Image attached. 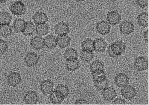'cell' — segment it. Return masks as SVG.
Returning <instances> with one entry per match:
<instances>
[{"label":"cell","instance_id":"1","mask_svg":"<svg viewBox=\"0 0 149 105\" xmlns=\"http://www.w3.org/2000/svg\"><path fill=\"white\" fill-rule=\"evenodd\" d=\"M126 48L125 43L122 40H117L113 42L109 45L107 53L110 57L114 58L124 53Z\"/></svg>","mask_w":149,"mask_h":105},{"label":"cell","instance_id":"2","mask_svg":"<svg viewBox=\"0 0 149 105\" xmlns=\"http://www.w3.org/2000/svg\"><path fill=\"white\" fill-rule=\"evenodd\" d=\"M9 9L12 14L20 16L24 14L26 11V7L24 3L20 0L15 1L10 5Z\"/></svg>","mask_w":149,"mask_h":105},{"label":"cell","instance_id":"3","mask_svg":"<svg viewBox=\"0 0 149 105\" xmlns=\"http://www.w3.org/2000/svg\"><path fill=\"white\" fill-rule=\"evenodd\" d=\"M119 31L124 35H129L133 32L134 30V25L131 21L125 20L123 21L119 26Z\"/></svg>","mask_w":149,"mask_h":105},{"label":"cell","instance_id":"4","mask_svg":"<svg viewBox=\"0 0 149 105\" xmlns=\"http://www.w3.org/2000/svg\"><path fill=\"white\" fill-rule=\"evenodd\" d=\"M106 21L111 25H115L119 24L121 20V16L116 10H112L107 14Z\"/></svg>","mask_w":149,"mask_h":105},{"label":"cell","instance_id":"5","mask_svg":"<svg viewBox=\"0 0 149 105\" xmlns=\"http://www.w3.org/2000/svg\"><path fill=\"white\" fill-rule=\"evenodd\" d=\"M111 25L106 21L101 20L96 23L95 29L97 32L102 35H106L109 34L110 31Z\"/></svg>","mask_w":149,"mask_h":105},{"label":"cell","instance_id":"6","mask_svg":"<svg viewBox=\"0 0 149 105\" xmlns=\"http://www.w3.org/2000/svg\"><path fill=\"white\" fill-rule=\"evenodd\" d=\"M7 80L8 85L15 87L20 83L22 80V78L19 73L13 72L9 74L7 77Z\"/></svg>","mask_w":149,"mask_h":105},{"label":"cell","instance_id":"7","mask_svg":"<svg viewBox=\"0 0 149 105\" xmlns=\"http://www.w3.org/2000/svg\"><path fill=\"white\" fill-rule=\"evenodd\" d=\"M54 32L58 35L67 34L70 32L68 24L63 21H61L56 24L54 28Z\"/></svg>","mask_w":149,"mask_h":105},{"label":"cell","instance_id":"8","mask_svg":"<svg viewBox=\"0 0 149 105\" xmlns=\"http://www.w3.org/2000/svg\"><path fill=\"white\" fill-rule=\"evenodd\" d=\"M134 66L135 69L138 71H144L148 68V62L144 57L139 56L135 59Z\"/></svg>","mask_w":149,"mask_h":105},{"label":"cell","instance_id":"9","mask_svg":"<svg viewBox=\"0 0 149 105\" xmlns=\"http://www.w3.org/2000/svg\"><path fill=\"white\" fill-rule=\"evenodd\" d=\"M24 60L27 66L33 67L37 64L39 60L38 56L34 52H29L25 56Z\"/></svg>","mask_w":149,"mask_h":105},{"label":"cell","instance_id":"10","mask_svg":"<svg viewBox=\"0 0 149 105\" xmlns=\"http://www.w3.org/2000/svg\"><path fill=\"white\" fill-rule=\"evenodd\" d=\"M54 84L52 82L48 79L43 81L40 85V90L45 95L50 94L53 91Z\"/></svg>","mask_w":149,"mask_h":105},{"label":"cell","instance_id":"11","mask_svg":"<svg viewBox=\"0 0 149 105\" xmlns=\"http://www.w3.org/2000/svg\"><path fill=\"white\" fill-rule=\"evenodd\" d=\"M23 100L25 102L28 104H35L38 101V96L35 91H28L25 94Z\"/></svg>","mask_w":149,"mask_h":105},{"label":"cell","instance_id":"12","mask_svg":"<svg viewBox=\"0 0 149 105\" xmlns=\"http://www.w3.org/2000/svg\"><path fill=\"white\" fill-rule=\"evenodd\" d=\"M33 21L36 25L46 23L48 18L46 14L41 11L36 12L32 16Z\"/></svg>","mask_w":149,"mask_h":105},{"label":"cell","instance_id":"13","mask_svg":"<svg viewBox=\"0 0 149 105\" xmlns=\"http://www.w3.org/2000/svg\"><path fill=\"white\" fill-rule=\"evenodd\" d=\"M124 87L121 91V94L124 98L127 100H130L135 96L136 90L133 86L129 85Z\"/></svg>","mask_w":149,"mask_h":105},{"label":"cell","instance_id":"14","mask_svg":"<svg viewBox=\"0 0 149 105\" xmlns=\"http://www.w3.org/2000/svg\"><path fill=\"white\" fill-rule=\"evenodd\" d=\"M56 40L57 45L61 49L68 46L71 41L70 38L67 34L58 35Z\"/></svg>","mask_w":149,"mask_h":105},{"label":"cell","instance_id":"15","mask_svg":"<svg viewBox=\"0 0 149 105\" xmlns=\"http://www.w3.org/2000/svg\"><path fill=\"white\" fill-rule=\"evenodd\" d=\"M30 44L33 48L36 50L41 49L45 46L44 38L38 35L32 37L30 40Z\"/></svg>","mask_w":149,"mask_h":105},{"label":"cell","instance_id":"16","mask_svg":"<svg viewBox=\"0 0 149 105\" xmlns=\"http://www.w3.org/2000/svg\"><path fill=\"white\" fill-rule=\"evenodd\" d=\"M95 50L99 52H103L105 50L107 44L104 39L102 38H96L94 40Z\"/></svg>","mask_w":149,"mask_h":105},{"label":"cell","instance_id":"17","mask_svg":"<svg viewBox=\"0 0 149 105\" xmlns=\"http://www.w3.org/2000/svg\"><path fill=\"white\" fill-rule=\"evenodd\" d=\"M102 97L106 101H111L117 96V93L115 89L111 87H107L103 90Z\"/></svg>","mask_w":149,"mask_h":105},{"label":"cell","instance_id":"18","mask_svg":"<svg viewBox=\"0 0 149 105\" xmlns=\"http://www.w3.org/2000/svg\"><path fill=\"white\" fill-rule=\"evenodd\" d=\"M116 85L119 87H124L128 84L129 78L125 74L120 73L117 74L115 78Z\"/></svg>","mask_w":149,"mask_h":105},{"label":"cell","instance_id":"19","mask_svg":"<svg viewBox=\"0 0 149 105\" xmlns=\"http://www.w3.org/2000/svg\"><path fill=\"white\" fill-rule=\"evenodd\" d=\"M26 21L22 19H16L13 21V28L17 33L22 32L25 27Z\"/></svg>","mask_w":149,"mask_h":105},{"label":"cell","instance_id":"20","mask_svg":"<svg viewBox=\"0 0 149 105\" xmlns=\"http://www.w3.org/2000/svg\"><path fill=\"white\" fill-rule=\"evenodd\" d=\"M137 20L140 26L143 28L146 27L148 25V13L146 12H142L137 16Z\"/></svg>","mask_w":149,"mask_h":105},{"label":"cell","instance_id":"21","mask_svg":"<svg viewBox=\"0 0 149 105\" xmlns=\"http://www.w3.org/2000/svg\"><path fill=\"white\" fill-rule=\"evenodd\" d=\"M64 99V97L63 96L55 90L50 93L49 96L50 100L54 104H61Z\"/></svg>","mask_w":149,"mask_h":105},{"label":"cell","instance_id":"22","mask_svg":"<svg viewBox=\"0 0 149 105\" xmlns=\"http://www.w3.org/2000/svg\"><path fill=\"white\" fill-rule=\"evenodd\" d=\"M44 40L45 46L48 49H53L57 45L56 38L53 35H47L44 38Z\"/></svg>","mask_w":149,"mask_h":105},{"label":"cell","instance_id":"23","mask_svg":"<svg viewBox=\"0 0 149 105\" xmlns=\"http://www.w3.org/2000/svg\"><path fill=\"white\" fill-rule=\"evenodd\" d=\"M36 26L31 21H26L24 29L22 33L25 36L33 35L36 32Z\"/></svg>","mask_w":149,"mask_h":105},{"label":"cell","instance_id":"24","mask_svg":"<svg viewBox=\"0 0 149 105\" xmlns=\"http://www.w3.org/2000/svg\"><path fill=\"white\" fill-rule=\"evenodd\" d=\"M81 47L82 50L93 52L95 50L94 40L89 38L86 39L81 42Z\"/></svg>","mask_w":149,"mask_h":105},{"label":"cell","instance_id":"25","mask_svg":"<svg viewBox=\"0 0 149 105\" xmlns=\"http://www.w3.org/2000/svg\"><path fill=\"white\" fill-rule=\"evenodd\" d=\"M49 26L47 23H45L36 25V32L37 35L40 36L46 35L49 32Z\"/></svg>","mask_w":149,"mask_h":105},{"label":"cell","instance_id":"26","mask_svg":"<svg viewBox=\"0 0 149 105\" xmlns=\"http://www.w3.org/2000/svg\"><path fill=\"white\" fill-rule=\"evenodd\" d=\"M66 66L67 69L71 71H74L79 68L80 64L77 59L66 60Z\"/></svg>","mask_w":149,"mask_h":105},{"label":"cell","instance_id":"27","mask_svg":"<svg viewBox=\"0 0 149 105\" xmlns=\"http://www.w3.org/2000/svg\"><path fill=\"white\" fill-rule=\"evenodd\" d=\"M64 57L66 60L73 59H77L78 53L75 49L72 48L67 49L64 53Z\"/></svg>","mask_w":149,"mask_h":105},{"label":"cell","instance_id":"28","mask_svg":"<svg viewBox=\"0 0 149 105\" xmlns=\"http://www.w3.org/2000/svg\"><path fill=\"white\" fill-rule=\"evenodd\" d=\"M12 20L11 15L7 12L0 13V25L9 24Z\"/></svg>","mask_w":149,"mask_h":105},{"label":"cell","instance_id":"29","mask_svg":"<svg viewBox=\"0 0 149 105\" xmlns=\"http://www.w3.org/2000/svg\"><path fill=\"white\" fill-rule=\"evenodd\" d=\"M12 28L9 24L0 25V35L4 37L10 36L12 34Z\"/></svg>","mask_w":149,"mask_h":105},{"label":"cell","instance_id":"30","mask_svg":"<svg viewBox=\"0 0 149 105\" xmlns=\"http://www.w3.org/2000/svg\"><path fill=\"white\" fill-rule=\"evenodd\" d=\"M80 56L82 60L88 62H90L93 59L94 54L93 52L82 50L80 53Z\"/></svg>","mask_w":149,"mask_h":105},{"label":"cell","instance_id":"31","mask_svg":"<svg viewBox=\"0 0 149 105\" xmlns=\"http://www.w3.org/2000/svg\"><path fill=\"white\" fill-rule=\"evenodd\" d=\"M92 78L94 82H96L106 78V74L104 70H99L92 73Z\"/></svg>","mask_w":149,"mask_h":105},{"label":"cell","instance_id":"32","mask_svg":"<svg viewBox=\"0 0 149 105\" xmlns=\"http://www.w3.org/2000/svg\"><path fill=\"white\" fill-rule=\"evenodd\" d=\"M90 69L91 72L99 70H104V65L103 62L99 60H95L90 64Z\"/></svg>","mask_w":149,"mask_h":105},{"label":"cell","instance_id":"33","mask_svg":"<svg viewBox=\"0 0 149 105\" xmlns=\"http://www.w3.org/2000/svg\"><path fill=\"white\" fill-rule=\"evenodd\" d=\"M54 90L64 97L67 96L70 93L68 87L66 85L61 84H58Z\"/></svg>","mask_w":149,"mask_h":105},{"label":"cell","instance_id":"34","mask_svg":"<svg viewBox=\"0 0 149 105\" xmlns=\"http://www.w3.org/2000/svg\"><path fill=\"white\" fill-rule=\"evenodd\" d=\"M94 84L98 91H103L108 87L109 82L106 78L97 82H94Z\"/></svg>","mask_w":149,"mask_h":105},{"label":"cell","instance_id":"35","mask_svg":"<svg viewBox=\"0 0 149 105\" xmlns=\"http://www.w3.org/2000/svg\"><path fill=\"white\" fill-rule=\"evenodd\" d=\"M8 45L6 41L3 39H0V54L3 55L8 51Z\"/></svg>","mask_w":149,"mask_h":105},{"label":"cell","instance_id":"36","mask_svg":"<svg viewBox=\"0 0 149 105\" xmlns=\"http://www.w3.org/2000/svg\"><path fill=\"white\" fill-rule=\"evenodd\" d=\"M135 2L138 6L142 8L148 6V0H135Z\"/></svg>","mask_w":149,"mask_h":105},{"label":"cell","instance_id":"37","mask_svg":"<svg viewBox=\"0 0 149 105\" xmlns=\"http://www.w3.org/2000/svg\"><path fill=\"white\" fill-rule=\"evenodd\" d=\"M125 100L121 98H118L113 101V104L115 105H123L125 104Z\"/></svg>","mask_w":149,"mask_h":105},{"label":"cell","instance_id":"38","mask_svg":"<svg viewBox=\"0 0 149 105\" xmlns=\"http://www.w3.org/2000/svg\"><path fill=\"white\" fill-rule=\"evenodd\" d=\"M143 37L145 41L148 42V29L145 30L143 33Z\"/></svg>","mask_w":149,"mask_h":105},{"label":"cell","instance_id":"39","mask_svg":"<svg viewBox=\"0 0 149 105\" xmlns=\"http://www.w3.org/2000/svg\"><path fill=\"white\" fill-rule=\"evenodd\" d=\"M75 104H87L86 102L84 100H76Z\"/></svg>","mask_w":149,"mask_h":105},{"label":"cell","instance_id":"40","mask_svg":"<svg viewBox=\"0 0 149 105\" xmlns=\"http://www.w3.org/2000/svg\"><path fill=\"white\" fill-rule=\"evenodd\" d=\"M8 0H0V3H4L7 1H8Z\"/></svg>","mask_w":149,"mask_h":105},{"label":"cell","instance_id":"41","mask_svg":"<svg viewBox=\"0 0 149 105\" xmlns=\"http://www.w3.org/2000/svg\"><path fill=\"white\" fill-rule=\"evenodd\" d=\"M77 2L83 1H85V0H75Z\"/></svg>","mask_w":149,"mask_h":105}]
</instances>
